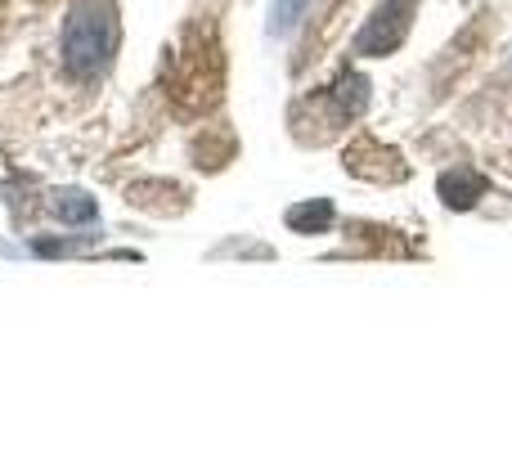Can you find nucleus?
<instances>
[{
  "label": "nucleus",
  "instance_id": "20e7f679",
  "mask_svg": "<svg viewBox=\"0 0 512 449\" xmlns=\"http://www.w3.org/2000/svg\"><path fill=\"white\" fill-rule=\"evenodd\" d=\"M333 221V207L328 203H306V207H292L288 212V225L297 229V234H315V229H324Z\"/></svg>",
  "mask_w": 512,
  "mask_h": 449
},
{
  "label": "nucleus",
  "instance_id": "423d86ee",
  "mask_svg": "<svg viewBox=\"0 0 512 449\" xmlns=\"http://www.w3.org/2000/svg\"><path fill=\"white\" fill-rule=\"evenodd\" d=\"M99 234H77V238H36L32 252L36 256H63V252H81V247H90Z\"/></svg>",
  "mask_w": 512,
  "mask_h": 449
},
{
  "label": "nucleus",
  "instance_id": "7ed1b4c3",
  "mask_svg": "<svg viewBox=\"0 0 512 449\" xmlns=\"http://www.w3.org/2000/svg\"><path fill=\"white\" fill-rule=\"evenodd\" d=\"M50 212L68 225H86L99 216V203L90 194H81V189H59V194L50 198Z\"/></svg>",
  "mask_w": 512,
  "mask_h": 449
},
{
  "label": "nucleus",
  "instance_id": "39448f33",
  "mask_svg": "<svg viewBox=\"0 0 512 449\" xmlns=\"http://www.w3.org/2000/svg\"><path fill=\"white\" fill-rule=\"evenodd\" d=\"M310 9V0H274V9H270V32L274 36H283V32H292V27L301 23V14Z\"/></svg>",
  "mask_w": 512,
  "mask_h": 449
},
{
  "label": "nucleus",
  "instance_id": "f257e3e1",
  "mask_svg": "<svg viewBox=\"0 0 512 449\" xmlns=\"http://www.w3.org/2000/svg\"><path fill=\"white\" fill-rule=\"evenodd\" d=\"M122 45V14L117 0H77L63 23V68L77 81H95L108 72Z\"/></svg>",
  "mask_w": 512,
  "mask_h": 449
},
{
  "label": "nucleus",
  "instance_id": "f03ea898",
  "mask_svg": "<svg viewBox=\"0 0 512 449\" xmlns=\"http://www.w3.org/2000/svg\"><path fill=\"white\" fill-rule=\"evenodd\" d=\"M418 0H387L378 5V14L364 23V32L355 36V54H387L405 41L409 32V14H414Z\"/></svg>",
  "mask_w": 512,
  "mask_h": 449
}]
</instances>
